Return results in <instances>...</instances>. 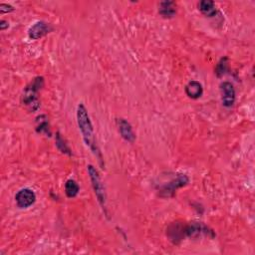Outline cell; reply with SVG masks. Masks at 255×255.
Returning a JSON list of instances; mask_svg holds the SVG:
<instances>
[{"mask_svg": "<svg viewBox=\"0 0 255 255\" xmlns=\"http://www.w3.org/2000/svg\"><path fill=\"white\" fill-rule=\"evenodd\" d=\"M77 123L79 130L82 134V138L84 140L85 145L91 150V152L99 158V161L102 163V154L98 148L97 141H96L95 133H94V127L91 122L90 116L88 114V111L86 107L81 103L77 107Z\"/></svg>", "mask_w": 255, "mask_h": 255, "instance_id": "6da1fadb", "label": "cell"}, {"mask_svg": "<svg viewBox=\"0 0 255 255\" xmlns=\"http://www.w3.org/2000/svg\"><path fill=\"white\" fill-rule=\"evenodd\" d=\"M44 87V78L36 77L23 91L22 102L29 109V111H37L40 107L38 93Z\"/></svg>", "mask_w": 255, "mask_h": 255, "instance_id": "7a4b0ae2", "label": "cell"}, {"mask_svg": "<svg viewBox=\"0 0 255 255\" xmlns=\"http://www.w3.org/2000/svg\"><path fill=\"white\" fill-rule=\"evenodd\" d=\"M87 171H88V175L90 177L91 182H92V186L94 189V193L96 195V198L98 200V203L100 204L101 207L103 208V210L105 211V213L107 214V195H106V189H105V185L101 179L100 174L97 171L94 166L89 165L87 167Z\"/></svg>", "mask_w": 255, "mask_h": 255, "instance_id": "3957f363", "label": "cell"}, {"mask_svg": "<svg viewBox=\"0 0 255 255\" xmlns=\"http://www.w3.org/2000/svg\"><path fill=\"white\" fill-rule=\"evenodd\" d=\"M189 182V178L184 174H178L169 182H166L158 187L159 196L162 198H172L178 188L185 186Z\"/></svg>", "mask_w": 255, "mask_h": 255, "instance_id": "277c9868", "label": "cell"}, {"mask_svg": "<svg viewBox=\"0 0 255 255\" xmlns=\"http://www.w3.org/2000/svg\"><path fill=\"white\" fill-rule=\"evenodd\" d=\"M184 233H185V236H187L189 238H199L203 235H209V234L214 236V233L212 232V230H209L202 222H190L189 225L185 226Z\"/></svg>", "mask_w": 255, "mask_h": 255, "instance_id": "5b68a950", "label": "cell"}, {"mask_svg": "<svg viewBox=\"0 0 255 255\" xmlns=\"http://www.w3.org/2000/svg\"><path fill=\"white\" fill-rule=\"evenodd\" d=\"M221 102L226 108H231L235 103L236 93L234 86L230 82H222L220 84Z\"/></svg>", "mask_w": 255, "mask_h": 255, "instance_id": "8992f818", "label": "cell"}, {"mask_svg": "<svg viewBox=\"0 0 255 255\" xmlns=\"http://www.w3.org/2000/svg\"><path fill=\"white\" fill-rule=\"evenodd\" d=\"M36 202V195L30 188L20 189L15 196V203L20 208H28Z\"/></svg>", "mask_w": 255, "mask_h": 255, "instance_id": "52a82bcc", "label": "cell"}, {"mask_svg": "<svg viewBox=\"0 0 255 255\" xmlns=\"http://www.w3.org/2000/svg\"><path fill=\"white\" fill-rule=\"evenodd\" d=\"M52 30V27L44 22V21H38L32 25L29 30H28V36L30 39L37 40L46 34H48L49 32Z\"/></svg>", "mask_w": 255, "mask_h": 255, "instance_id": "ba28073f", "label": "cell"}, {"mask_svg": "<svg viewBox=\"0 0 255 255\" xmlns=\"http://www.w3.org/2000/svg\"><path fill=\"white\" fill-rule=\"evenodd\" d=\"M117 126H118V130H119V133L121 134L122 138L125 141L133 144L136 140V135L133 131V128H132L131 124L128 121H126L125 119H118Z\"/></svg>", "mask_w": 255, "mask_h": 255, "instance_id": "9c48e42d", "label": "cell"}, {"mask_svg": "<svg viewBox=\"0 0 255 255\" xmlns=\"http://www.w3.org/2000/svg\"><path fill=\"white\" fill-rule=\"evenodd\" d=\"M184 228H185V226H183V225H181V223H178V222H174L169 227L167 235L173 243L178 244V243H179V241H181L183 239V237L185 236Z\"/></svg>", "mask_w": 255, "mask_h": 255, "instance_id": "30bf717a", "label": "cell"}, {"mask_svg": "<svg viewBox=\"0 0 255 255\" xmlns=\"http://www.w3.org/2000/svg\"><path fill=\"white\" fill-rule=\"evenodd\" d=\"M185 94L187 97H189L190 99L197 100L199 98H201L203 94H204V88L203 85L196 80H193L187 83V85L185 86Z\"/></svg>", "mask_w": 255, "mask_h": 255, "instance_id": "8fae6325", "label": "cell"}, {"mask_svg": "<svg viewBox=\"0 0 255 255\" xmlns=\"http://www.w3.org/2000/svg\"><path fill=\"white\" fill-rule=\"evenodd\" d=\"M158 13L161 14L164 18H173L177 13L176 3L173 1L161 2L158 6Z\"/></svg>", "mask_w": 255, "mask_h": 255, "instance_id": "7c38bea8", "label": "cell"}, {"mask_svg": "<svg viewBox=\"0 0 255 255\" xmlns=\"http://www.w3.org/2000/svg\"><path fill=\"white\" fill-rule=\"evenodd\" d=\"M36 132L39 134H45L49 137L51 136L50 124L45 115H40L36 118Z\"/></svg>", "mask_w": 255, "mask_h": 255, "instance_id": "4fadbf2b", "label": "cell"}, {"mask_svg": "<svg viewBox=\"0 0 255 255\" xmlns=\"http://www.w3.org/2000/svg\"><path fill=\"white\" fill-rule=\"evenodd\" d=\"M199 8L201 12L207 17H213L217 13L214 2L210 1V0H203L199 4Z\"/></svg>", "mask_w": 255, "mask_h": 255, "instance_id": "5bb4252c", "label": "cell"}, {"mask_svg": "<svg viewBox=\"0 0 255 255\" xmlns=\"http://www.w3.org/2000/svg\"><path fill=\"white\" fill-rule=\"evenodd\" d=\"M79 184L74 179H68L65 183V194L69 199L76 198L79 194Z\"/></svg>", "mask_w": 255, "mask_h": 255, "instance_id": "9a60e30c", "label": "cell"}, {"mask_svg": "<svg viewBox=\"0 0 255 255\" xmlns=\"http://www.w3.org/2000/svg\"><path fill=\"white\" fill-rule=\"evenodd\" d=\"M229 58L228 57H223L219 60V62L217 63L216 68H215V74L217 77H221L225 75L228 70H229Z\"/></svg>", "mask_w": 255, "mask_h": 255, "instance_id": "2e32d148", "label": "cell"}, {"mask_svg": "<svg viewBox=\"0 0 255 255\" xmlns=\"http://www.w3.org/2000/svg\"><path fill=\"white\" fill-rule=\"evenodd\" d=\"M56 147L58 148V150L61 153L69 154V155L71 154V150H70L69 146L67 145L66 141L62 138L60 133H57V136H56Z\"/></svg>", "mask_w": 255, "mask_h": 255, "instance_id": "e0dca14e", "label": "cell"}, {"mask_svg": "<svg viewBox=\"0 0 255 255\" xmlns=\"http://www.w3.org/2000/svg\"><path fill=\"white\" fill-rule=\"evenodd\" d=\"M14 11V8L12 5L10 4H6V3H1L0 4V12H1V14H4V13H10Z\"/></svg>", "mask_w": 255, "mask_h": 255, "instance_id": "ac0fdd59", "label": "cell"}, {"mask_svg": "<svg viewBox=\"0 0 255 255\" xmlns=\"http://www.w3.org/2000/svg\"><path fill=\"white\" fill-rule=\"evenodd\" d=\"M9 27V24H8V22L7 21H5V20H1L0 21V29H1L2 31H4L6 28H8Z\"/></svg>", "mask_w": 255, "mask_h": 255, "instance_id": "d6986e66", "label": "cell"}]
</instances>
